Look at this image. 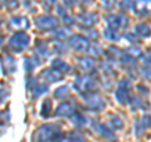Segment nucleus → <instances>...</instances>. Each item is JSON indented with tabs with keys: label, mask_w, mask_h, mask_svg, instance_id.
I'll return each mask as SVG.
<instances>
[{
	"label": "nucleus",
	"mask_w": 151,
	"mask_h": 142,
	"mask_svg": "<svg viewBox=\"0 0 151 142\" xmlns=\"http://www.w3.org/2000/svg\"><path fill=\"white\" fill-rule=\"evenodd\" d=\"M69 138L72 140V142H84L83 136H82L81 133H79V132H77V131L72 132V133L69 135Z\"/></svg>",
	"instance_id": "29"
},
{
	"label": "nucleus",
	"mask_w": 151,
	"mask_h": 142,
	"mask_svg": "<svg viewBox=\"0 0 151 142\" xmlns=\"http://www.w3.org/2000/svg\"><path fill=\"white\" fill-rule=\"evenodd\" d=\"M50 111H52V102H50V99H45L43 102V105H42V116L48 117Z\"/></svg>",
	"instance_id": "24"
},
{
	"label": "nucleus",
	"mask_w": 151,
	"mask_h": 142,
	"mask_svg": "<svg viewBox=\"0 0 151 142\" xmlns=\"http://www.w3.org/2000/svg\"><path fill=\"white\" fill-rule=\"evenodd\" d=\"M53 47H54V49H55V52H58V53H65V47H64V44L62 43V42H59V40H55V42H53Z\"/></svg>",
	"instance_id": "30"
},
{
	"label": "nucleus",
	"mask_w": 151,
	"mask_h": 142,
	"mask_svg": "<svg viewBox=\"0 0 151 142\" xmlns=\"http://www.w3.org/2000/svg\"><path fill=\"white\" fill-rule=\"evenodd\" d=\"M135 34L140 35L141 38H149L151 34V29L150 25L146 24V23H141V24H137L135 27Z\"/></svg>",
	"instance_id": "16"
},
{
	"label": "nucleus",
	"mask_w": 151,
	"mask_h": 142,
	"mask_svg": "<svg viewBox=\"0 0 151 142\" xmlns=\"http://www.w3.org/2000/svg\"><path fill=\"white\" fill-rule=\"evenodd\" d=\"M52 67L58 69L59 72H62V73H67V72H69V69H70L69 65L62 59H54L53 62H52Z\"/></svg>",
	"instance_id": "20"
},
{
	"label": "nucleus",
	"mask_w": 151,
	"mask_h": 142,
	"mask_svg": "<svg viewBox=\"0 0 151 142\" xmlns=\"http://www.w3.org/2000/svg\"><path fill=\"white\" fill-rule=\"evenodd\" d=\"M68 44L72 49L77 50V52H86L91 47V43H89L88 38L83 37V35H79V34H76L68 38Z\"/></svg>",
	"instance_id": "8"
},
{
	"label": "nucleus",
	"mask_w": 151,
	"mask_h": 142,
	"mask_svg": "<svg viewBox=\"0 0 151 142\" xmlns=\"http://www.w3.org/2000/svg\"><path fill=\"white\" fill-rule=\"evenodd\" d=\"M62 137V130L55 123H47L37 130L34 142H54Z\"/></svg>",
	"instance_id": "1"
},
{
	"label": "nucleus",
	"mask_w": 151,
	"mask_h": 142,
	"mask_svg": "<svg viewBox=\"0 0 151 142\" xmlns=\"http://www.w3.org/2000/svg\"><path fill=\"white\" fill-rule=\"evenodd\" d=\"M63 19H64V24H67V25H73L74 24V22H73V19L70 18V16H68L67 14H65V15H63Z\"/></svg>",
	"instance_id": "35"
},
{
	"label": "nucleus",
	"mask_w": 151,
	"mask_h": 142,
	"mask_svg": "<svg viewBox=\"0 0 151 142\" xmlns=\"http://www.w3.org/2000/svg\"><path fill=\"white\" fill-rule=\"evenodd\" d=\"M39 77L44 80V82H48V83H55V82H59V80H62L63 78V73L59 72L58 69L55 68H48V69H44L42 70Z\"/></svg>",
	"instance_id": "9"
},
{
	"label": "nucleus",
	"mask_w": 151,
	"mask_h": 142,
	"mask_svg": "<svg viewBox=\"0 0 151 142\" xmlns=\"http://www.w3.org/2000/svg\"><path fill=\"white\" fill-rule=\"evenodd\" d=\"M84 105L88 110H91L93 112H100L102 110H105L106 103L102 99L100 94H97L96 92L89 93L87 96H84Z\"/></svg>",
	"instance_id": "4"
},
{
	"label": "nucleus",
	"mask_w": 151,
	"mask_h": 142,
	"mask_svg": "<svg viewBox=\"0 0 151 142\" xmlns=\"http://www.w3.org/2000/svg\"><path fill=\"white\" fill-rule=\"evenodd\" d=\"M29 20L25 16H14L9 22V28L13 30H24L29 28Z\"/></svg>",
	"instance_id": "11"
},
{
	"label": "nucleus",
	"mask_w": 151,
	"mask_h": 142,
	"mask_svg": "<svg viewBox=\"0 0 151 142\" xmlns=\"http://www.w3.org/2000/svg\"><path fill=\"white\" fill-rule=\"evenodd\" d=\"M74 88L78 93L83 94V96H87L89 93L96 92V80L88 74L79 75L74 82Z\"/></svg>",
	"instance_id": "3"
},
{
	"label": "nucleus",
	"mask_w": 151,
	"mask_h": 142,
	"mask_svg": "<svg viewBox=\"0 0 151 142\" xmlns=\"http://www.w3.org/2000/svg\"><path fill=\"white\" fill-rule=\"evenodd\" d=\"M54 35H55V38H58V39H65V38L69 37V33L67 29H58V28H57V30L54 32Z\"/></svg>",
	"instance_id": "28"
},
{
	"label": "nucleus",
	"mask_w": 151,
	"mask_h": 142,
	"mask_svg": "<svg viewBox=\"0 0 151 142\" xmlns=\"http://www.w3.org/2000/svg\"><path fill=\"white\" fill-rule=\"evenodd\" d=\"M103 35H105L106 39L110 40V42H119L121 39V33L119 30L112 29V28H107L105 30V33H103Z\"/></svg>",
	"instance_id": "18"
},
{
	"label": "nucleus",
	"mask_w": 151,
	"mask_h": 142,
	"mask_svg": "<svg viewBox=\"0 0 151 142\" xmlns=\"http://www.w3.org/2000/svg\"><path fill=\"white\" fill-rule=\"evenodd\" d=\"M127 54H130L131 57H134V58L136 59V58H139V57H141V50L139 49V48H135V47H132V48H130V49H127V50H125Z\"/></svg>",
	"instance_id": "31"
},
{
	"label": "nucleus",
	"mask_w": 151,
	"mask_h": 142,
	"mask_svg": "<svg viewBox=\"0 0 151 142\" xmlns=\"http://www.w3.org/2000/svg\"><path fill=\"white\" fill-rule=\"evenodd\" d=\"M101 3H102V5L105 6V8L110 9V8H112L113 5H115L116 0H101Z\"/></svg>",
	"instance_id": "33"
},
{
	"label": "nucleus",
	"mask_w": 151,
	"mask_h": 142,
	"mask_svg": "<svg viewBox=\"0 0 151 142\" xmlns=\"http://www.w3.org/2000/svg\"><path fill=\"white\" fill-rule=\"evenodd\" d=\"M30 43V38L25 32H18L15 33L9 40V49L14 53H22L25 50Z\"/></svg>",
	"instance_id": "2"
},
{
	"label": "nucleus",
	"mask_w": 151,
	"mask_h": 142,
	"mask_svg": "<svg viewBox=\"0 0 151 142\" xmlns=\"http://www.w3.org/2000/svg\"><path fill=\"white\" fill-rule=\"evenodd\" d=\"M48 55H49V50H48V48H47V45L44 43H39L35 47V57H37V58H39L40 60H43Z\"/></svg>",
	"instance_id": "19"
},
{
	"label": "nucleus",
	"mask_w": 151,
	"mask_h": 142,
	"mask_svg": "<svg viewBox=\"0 0 151 142\" xmlns=\"http://www.w3.org/2000/svg\"><path fill=\"white\" fill-rule=\"evenodd\" d=\"M54 142H72V140H70L69 137H68V138H62V137H60L59 140H57V141H54Z\"/></svg>",
	"instance_id": "38"
},
{
	"label": "nucleus",
	"mask_w": 151,
	"mask_h": 142,
	"mask_svg": "<svg viewBox=\"0 0 151 142\" xmlns=\"http://www.w3.org/2000/svg\"><path fill=\"white\" fill-rule=\"evenodd\" d=\"M130 82L127 79H122L121 82L119 83L116 89V93H115V97H116V101L120 103V105H126V103L130 102Z\"/></svg>",
	"instance_id": "7"
},
{
	"label": "nucleus",
	"mask_w": 151,
	"mask_h": 142,
	"mask_svg": "<svg viewBox=\"0 0 151 142\" xmlns=\"http://www.w3.org/2000/svg\"><path fill=\"white\" fill-rule=\"evenodd\" d=\"M78 67L84 72H91L96 67V60L93 58H81L78 60Z\"/></svg>",
	"instance_id": "15"
},
{
	"label": "nucleus",
	"mask_w": 151,
	"mask_h": 142,
	"mask_svg": "<svg viewBox=\"0 0 151 142\" xmlns=\"http://www.w3.org/2000/svg\"><path fill=\"white\" fill-rule=\"evenodd\" d=\"M110 125H111V127L113 130L117 131V130H121L122 127H124V122L121 121V118L113 116V117H111V120H110Z\"/></svg>",
	"instance_id": "23"
},
{
	"label": "nucleus",
	"mask_w": 151,
	"mask_h": 142,
	"mask_svg": "<svg viewBox=\"0 0 151 142\" xmlns=\"http://www.w3.org/2000/svg\"><path fill=\"white\" fill-rule=\"evenodd\" d=\"M97 15L93 13H83L78 16V23L83 28H91L97 23Z\"/></svg>",
	"instance_id": "14"
},
{
	"label": "nucleus",
	"mask_w": 151,
	"mask_h": 142,
	"mask_svg": "<svg viewBox=\"0 0 151 142\" xmlns=\"http://www.w3.org/2000/svg\"><path fill=\"white\" fill-rule=\"evenodd\" d=\"M88 53L91 54V55H93V57H98V55L102 54V49H101L100 45L92 44L91 47H89V49H88Z\"/></svg>",
	"instance_id": "27"
},
{
	"label": "nucleus",
	"mask_w": 151,
	"mask_h": 142,
	"mask_svg": "<svg viewBox=\"0 0 151 142\" xmlns=\"http://www.w3.org/2000/svg\"><path fill=\"white\" fill-rule=\"evenodd\" d=\"M107 25L108 28H112L115 30H124L129 27V18L124 14H112V15H108L106 18Z\"/></svg>",
	"instance_id": "5"
},
{
	"label": "nucleus",
	"mask_w": 151,
	"mask_h": 142,
	"mask_svg": "<svg viewBox=\"0 0 151 142\" xmlns=\"http://www.w3.org/2000/svg\"><path fill=\"white\" fill-rule=\"evenodd\" d=\"M54 96L59 99H64L65 97L69 96V88L67 86H62V87L57 88L55 92H54Z\"/></svg>",
	"instance_id": "22"
},
{
	"label": "nucleus",
	"mask_w": 151,
	"mask_h": 142,
	"mask_svg": "<svg viewBox=\"0 0 151 142\" xmlns=\"http://www.w3.org/2000/svg\"><path fill=\"white\" fill-rule=\"evenodd\" d=\"M47 91H48V87L45 86V84H35L34 87H33V97L37 98L42 96V94L47 93Z\"/></svg>",
	"instance_id": "21"
},
{
	"label": "nucleus",
	"mask_w": 151,
	"mask_h": 142,
	"mask_svg": "<svg viewBox=\"0 0 151 142\" xmlns=\"http://www.w3.org/2000/svg\"><path fill=\"white\" fill-rule=\"evenodd\" d=\"M92 127L98 135H101L103 137V138L110 140V141H115V135H113V132L110 128H107L103 123H100V122H93Z\"/></svg>",
	"instance_id": "13"
},
{
	"label": "nucleus",
	"mask_w": 151,
	"mask_h": 142,
	"mask_svg": "<svg viewBox=\"0 0 151 142\" xmlns=\"http://www.w3.org/2000/svg\"><path fill=\"white\" fill-rule=\"evenodd\" d=\"M120 6H121L122 10L127 11V10H130V9L134 8V3H132L131 0H122L121 4H120Z\"/></svg>",
	"instance_id": "32"
},
{
	"label": "nucleus",
	"mask_w": 151,
	"mask_h": 142,
	"mask_svg": "<svg viewBox=\"0 0 151 142\" xmlns=\"http://www.w3.org/2000/svg\"><path fill=\"white\" fill-rule=\"evenodd\" d=\"M37 65H38V62H34V60L30 59V58H27L25 62H24V67H25V69H27L28 73H32L33 69H34Z\"/></svg>",
	"instance_id": "26"
},
{
	"label": "nucleus",
	"mask_w": 151,
	"mask_h": 142,
	"mask_svg": "<svg viewBox=\"0 0 151 142\" xmlns=\"http://www.w3.org/2000/svg\"><path fill=\"white\" fill-rule=\"evenodd\" d=\"M76 3V0H64V5L65 6H73Z\"/></svg>",
	"instance_id": "37"
},
{
	"label": "nucleus",
	"mask_w": 151,
	"mask_h": 142,
	"mask_svg": "<svg viewBox=\"0 0 151 142\" xmlns=\"http://www.w3.org/2000/svg\"><path fill=\"white\" fill-rule=\"evenodd\" d=\"M6 6L9 9H15V8H18V0H8V1H6Z\"/></svg>",
	"instance_id": "34"
},
{
	"label": "nucleus",
	"mask_w": 151,
	"mask_h": 142,
	"mask_svg": "<svg viewBox=\"0 0 151 142\" xmlns=\"http://www.w3.org/2000/svg\"><path fill=\"white\" fill-rule=\"evenodd\" d=\"M140 125H141V127L137 130V131H139V135H140L145 128H149V127L151 126V117H150V116H144L142 120L140 121Z\"/></svg>",
	"instance_id": "25"
},
{
	"label": "nucleus",
	"mask_w": 151,
	"mask_h": 142,
	"mask_svg": "<svg viewBox=\"0 0 151 142\" xmlns=\"http://www.w3.org/2000/svg\"><path fill=\"white\" fill-rule=\"evenodd\" d=\"M134 13L137 16H146L151 14V0H135Z\"/></svg>",
	"instance_id": "10"
},
{
	"label": "nucleus",
	"mask_w": 151,
	"mask_h": 142,
	"mask_svg": "<svg viewBox=\"0 0 151 142\" xmlns=\"http://www.w3.org/2000/svg\"><path fill=\"white\" fill-rule=\"evenodd\" d=\"M35 25L42 32H49L55 30L58 28V19L52 15H40L37 18Z\"/></svg>",
	"instance_id": "6"
},
{
	"label": "nucleus",
	"mask_w": 151,
	"mask_h": 142,
	"mask_svg": "<svg viewBox=\"0 0 151 142\" xmlns=\"http://www.w3.org/2000/svg\"><path fill=\"white\" fill-rule=\"evenodd\" d=\"M70 121H72V123L74 126H77V127H83V126H86V123H87V118L84 117L82 113H79L77 111L70 116Z\"/></svg>",
	"instance_id": "17"
},
{
	"label": "nucleus",
	"mask_w": 151,
	"mask_h": 142,
	"mask_svg": "<svg viewBox=\"0 0 151 142\" xmlns=\"http://www.w3.org/2000/svg\"><path fill=\"white\" fill-rule=\"evenodd\" d=\"M57 1L58 0H44V4L47 6H49V8H52V6H54V5H57Z\"/></svg>",
	"instance_id": "36"
},
{
	"label": "nucleus",
	"mask_w": 151,
	"mask_h": 142,
	"mask_svg": "<svg viewBox=\"0 0 151 142\" xmlns=\"http://www.w3.org/2000/svg\"><path fill=\"white\" fill-rule=\"evenodd\" d=\"M76 112V106L72 102H63L58 106L55 115L59 117H70Z\"/></svg>",
	"instance_id": "12"
}]
</instances>
